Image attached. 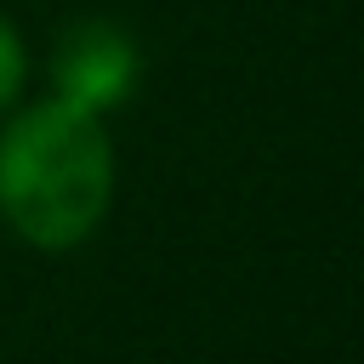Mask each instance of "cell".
Returning a JSON list of instances; mask_svg holds the SVG:
<instances>
[{"label": "cell", "instance_id": "cell-1", "mask_svg": "<svg viewBox=\"0 0 364 364\" xmlns=\"http://www.w3.org/2000/svg\"><path fill=\"white\" fill-rule=\"evenodd\" d=\"M108 193H114V148L97 114L51 97L0 131V210L28 245L40 250L80 245L102 222Z\"/></svg>", "mask_w": 364, "mask_h": 364}, {"label": "cell", "instance_id": "cell-2", "mask_svg": "<svg viewBox=\"0 0 364 364\" xmlns=\"http://www.w3.org/2000/svg\"><path fill=\"white\" fill-rule=\"evenodd\" d=\"M51 80H57V97L85 108V114H102L114 102L131 97L136 85V46L119 23H74L57 51H51Z\"/></svg>", "mask_w": 364, "mask_h": 364}, {"label": "cell", "instance_id": "cell-3", "mask_svg": "<svg viewBox=\"0 0 364 364\" xmlns=\"http://www.w3.org/2000/svg\"><path fill=\"white\" fill-rule=\"evenodd\" d=\"M17 85H23V40H17L11 23L0 17V108L17 97Z\"/></svg>", "mask_w": 364, "mask_h": 364}]
</instances>
